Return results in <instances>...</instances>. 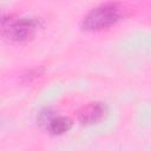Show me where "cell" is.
I'll return each mask as SVG.
<instances>
[{
    "mask_svg": "<svg viewBox=\"0 0 151 151\" xmlns=\"http://www.w3.org/2000/svg\"><path fill=\"white\" fill-rule=\"evenodd\" d=\"M107 114V107L100 101L88 103L78 111V120L81 125H93L101 122Z\"/></svg>",
    "mask_w": 151,
    "mask_h": 151,
    "instance_id": "cell-3",
    "label": "cell"
},
{
    "mask_svg": "<svg viewBox=\"0 0 151 151\" xmlns=\"http://www.w3.org/2000/svg\"><path fill=\"white\" fill-rule=\"evenodd\" d=\"M38 29V21L17 15L0 17V37L13 42L32 40Z\"/></svg>",
    "mask_w": 151,
    "mask_h": 151,
    "instance_id": "cell-1",
    "label": "cell"
},
{
    "mask_svg": "<svg viewBox=\"0 0 151 151\" xmlns=\"http://www.w3.org/2000/svg\"><path fill=\"white\" fill-rule=\"evenodd\" d=\"M42 73V70L40 68H34V70H29L27 73L22 74V81L24 83H32L33 80H35L37 78L40 77V74Z\"/></svg>",
    "mask_w": 151,
    "mask_h": 151,
    "instance_id": "cell-5",
    "label": "cell"
},
{
    "mask_svg": "<svg viewBox=\"0 0 151 151\" xmlns=\"http://www.w3.org/2000/svg\"><path fill=\"white\" fill-rule=\"evenodd\" d=\"M46 126L52 134L60 136L70 131V129L72 127V120L68 117H64V116L50 117L46 120Z\"/></svg>",
    "mask_w": 151,
    "mask_h": 151,
    "instance_id": "cell-4",
    "label": "cell"
},
{
    "mask_svg": "<svg viewBox=\"0 0 151 151\" xmlns=\"http://www.w3.org/2000/svg\"><path fill=\"white\" fill-rule=\"evenodd\" d=\"M123 18V8L117 2H107L91 9L81 20L85 31H101L116 25Z\"/></svg>",
    "mask_w": 151,
    "mask_h": 151,
    "instance_id": "cell-2",
    "label": "cell"
}]
</instances>
